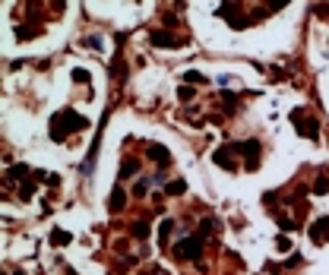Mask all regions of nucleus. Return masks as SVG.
<instances>
[{"label":"nucleus","instance_id":"obj_1","mask_svg":"<svg viewBox=\"0 0 329 275\" xmlns=\"http://www.w3.org/2000/svg\"><path fill=\"white\" fill-rule=\"evenodd\" d=\"M64 127H73V130H83V127H89V120L86 117H79V114H73V111H60L57 117H54V130H51V136L57 139H64Z\"/></svg>","mask_w":329,"mask_h":275},{"label":"nucleus","instance_id":"obj_2","mask_svg":"<svg viewBox=\"0 0 329 275\" xmlns=\"http://www.w3.org/2000/svg\"><path fill=\"white\" fill-rule=\"evenodd\" d=\"M199 253H203V231H197L193 237L180 240V244L174 247V256H180V259H193V256H199Z\"/></svg>","mask_w":329,"mask_h":275},{"label":"nucleus","instance_id":"obj_3","mask_svg":"<svg viewBox=\"0 0 329 275\" xmlns=\"http://www.w3.org/2000/svg\"><path fill=\"white\" fill-rule=\"evenodd\" d=\"M149 42L155 44V48H180V44H184V38H174L171 32H152Z\"/></svg>","mask_w":329,"mask_h":275},{"label":"nucleus","instance_id":"obj_4","mask_svg":"<svg viewBox=\"0 0 329 275\" xmlns=\"http://www.w3.org/2000/svg\"><path fill=\"white\" fill-rule=\"evenodd\" d=\"M310 237L317 240V244H323V240H329V218H320L317 225L310 228Z\"/></svg>","mask_w":329,"mask_h":275},{"label":"nucleus","instance_id":"obj_5","mask_svg":"<svg viewBox=\"0 0 329 275\" xmlns=\"http://www.w3.org/2000/svg\"><path fill=\"white\" fill-rule=\"evenodd\" d=\"M149 155L152 158H155V165H168V158H171V155H168V149H165V146H149Z\"/></svg>","mask_w":329,"mask_h":275},{"label":"nucleus","instance_id":"obj_6","mask_svg":"<svg viewBox=\"0 0 329 275\" xmlns=\"http://www.w3.org/2000/svg\"><path fill=\"white\" fill-rule=\"evenodd\" d=\"M184 190H187V184H184V180H171V184L165 187V193H168V196H180Z\"/></svg>","mask_w":329,"mask_h":275},{"label":"nucleus","instance_id":"obj_7","mask_svg":"<svg viewBox=\"0 0 329 275\" xmlns=\"http://www.w3.org/2000/svg\"><path fill=\"white\" fill-rule=\"evenodd\" d=\"M124 203H127V196H124V190H120V187H117V190L111 193V209L117 212V209H120V206H124Z\"/></svg>","mask_w":329,"mask_h":275},{"label":"nucleus","instance_id":"obj_8","mask_svg":"<svg viewBox=\"0 0 329 275\" xmlns=\"http://www.w3.org/2000/svg\"><path fill=\"white\" fill-rule=\"evenodd\" d=\"M51 244H54V247H64V244H70V234H66V231H60V228H57V231L51 234Z\"/></svg>","mask_w":329,"mask_h":275},{"label":"nucleus","instance_id":"obj_9","mask_svg":"<svg viewBox=\"0 0 329 275\" xmlns=\"http://www.w3.org/2000/svg\"><path fill=\"white\" fill-rule=\"evenodd\" d=\"M171 228H174V221H171V218H165V221H162V228H158V240H162V244H168V234H171Z\"/></svg>","mask_w":329,"mask_h":275},{"label":"nucleus","instance_id":"obj_10","mask_svg":"<svg viewBox=\"0 0 329 275\" xmlns=\"http://www.w3.org/2000/svg\"><path fill=\"white\" fill-rule=\"evenodd\" d=\"M136 171H139V162H127L124 168H120V177H133Z\"/></svg>","mask_w":329,"mask_h":275},{"label":"nucleus","instance_id":"obj_11","mask_svg":"<svg viewBox=\"0 0 329 275\" xmlns=\"http://www.w3.org/2000/svg\"><path fill=\"white\" fill-rule=\"evenodd\" d=\"M133 234H136V237H146V234H149V225H146V221H139V225H133Z\"/></svg>","mask_w":329,"mask_h":275},{"label":"nucleus","instance_id":"obj_12","mask_svg":"<svg viewBox=\"0 0 329 275\" xmlns=\"http://www.w3.org/2000/svg\"><path fill=\"white\" fill-rule=\"evenodd\" d=\"M187 79H190V83H199V85L206 83V76H203V73H197V70H190V73H187Z\"/></svg>","mask_w":329,"mask_h":275},{"label":"nucleus","instance_id":"obj_13","mask_svg":"<svg viewBox=\"0 0 329 275\" xmlns=\"http://www.w3.org/2000/svg\"><path fill=\"white\" fill-rule=\"evenodd\" d=\"M73 79H76V83H89V73L86 70H73Z\"/></svg>","mask_w":329,"mask_h":275},{"label":"nucleus","instance_id":"obj_14","mask_svg":"<svg viewBox=\"0 0 329 275\" xmlns=\"http://www.w3.org/2000/svg\"><path fill=\"white\" fill-rule=\"evenodd\" d=\"M313 190H317V193H326V190H329V180H326V177H320V180H317V187H313Z\"/></svg>","mask_w":329,"mask_h":275}]
</instances>
